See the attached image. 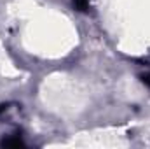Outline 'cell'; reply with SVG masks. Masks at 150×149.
I'll list each match as a JSON object with an SVG mask.
<instances>
[{"instance_id":"obj_1","label":"cell","mask_w":150,"mask_h":149,"mask_svg":"<svg viewBox=\"0 0 150 149\" xmlns=\"http://www.w3.org/2000/svg\"><path fill=\"white\" fill-rule=\"evenodd\" d=\"M23 116V109L19 104L14 102H7L0 105V121L2 123H16L19 121Z\"/></svg>"},{"instance_id":"obj_2","label":"cell","mask_w":150,"mask_h":149,"mask_svg":"<svg viewBox=\"0 0 150 149\" xmlns=\"http://www.w3.org/2000/svg\"><path fill=\"white\" fill-rule=\"evenodd\" d=\"M0 146H4V148H23L25 142H23V139H21L18 133H12V135L5 137V139L0 142Z\"/></svg>"},{"instance_id":"obj_3","label":"cell","mask_w":150,"mask_h":149,"mask_svg":"<svg viewBox=\"0 0 150 149\" xmlns=\"http://www.w3.org/2000/svg\"><path fill=\"white\" fill-rule=\"evenodd\" d=\"M74 4L80 9V11H86L87 9V4H89V0H74Z\"/></svg>"},{"instance_id":"obj_4","label":"cell","mask_w":150,"mask_h":149,"mask_svg":"<svg viewBox=\"0 0 150 149\" xmlns=\"http://www.w3.org/2000/svg\"><path fill=\"white\" fill-rule=\"evenodd\" d=\"M140 77H142V81H143V82H145V84L150 88V67H149V69H147V70H145L142 75H140Z\"/></svg>"}]
</instances>
